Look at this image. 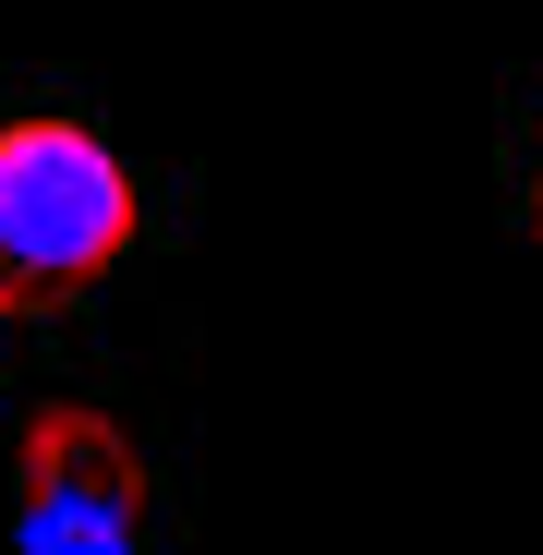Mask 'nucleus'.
<instances>
[{"label": "nucleus", "mask_w": 543, "mask_h": 555, "mask_svg": "<svg viewBox=\"0 0 543 555\" xmlns=\"http://www.w3.org/2000/svg\"><path fill=\"white\" fill-rule=\"evenodd\" d=\"M531 242H543V133H531Z\"/></svg>", "instance_id": "nucleus-3"}, {"label": "nucleus", "mask_w": 543, "mask_h": 555, "mask_svg": "<svg viewBox=\"0 0 543 555\" xmlns=\"http://www.w3.org/2000/svg\"><path fill=\"white\" fill-rule=\"evenodd\" d=\"M13 543L25 555H145V459L109 411L49 399L13 459Z\"/></svg>", "instance_id": "nucleus-2"}, {"label": "nucleus", "mask_w": 543, "mask_h": 555, "mask_svg": "<svg viewBox=\"0 0 543 555\" xmlns=\"http://www.w3.org/2000/svg\"><path fill=\"white\" fill-rule=\"evenodd\" d=\"M145 194L109 133H85L61 109L37 121H0V314L13 302H85L98 278L133 254Z\"/></svg>", "instance_id": "nucleus-1"}]
</instances>
